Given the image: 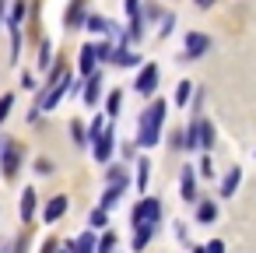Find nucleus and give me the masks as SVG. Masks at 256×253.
Here are the masks:
<instances>
[{
    "mask_svg": "<svg viewBox=\"0 0 256 253\" xmlns=\"http://www.w3.org/2000/svg\"><path fill=\"white\" fill-rule=\"evenodd\" d=\"M84 22V0H70V8H67V15H64V25L67 29H78Z\"/></svg>",
    "mask_w": 256,
    "mask_h": 253,
    "instance_id": "19",
    "label": "nucleus"
},
{
    "mask_svg": "<svg viewBox=\"0 0 256 253\" xmlns=\"http://www.w3.org/2000/svg\"><path fill=\"white\" fill-rule=\"evenodd\" d=\"M193 253H207V249H204V246H193Z\"/></svg>",
    "mask_w": 256,
    "mask_h": 253,
    "instance_id": "42",
    "label": "nucleus"
},
{
    "mask_svg": "<svg viewBox=\"0 0 256 253\" xmlns=\"http://www.w3.org/2000/svg\"><path fill=\"white\" fill-rule=\"evenodd\" d=\"M204 249H207V253H224V242H221V239H210Z\"/></svg>",
    "mask_w": 256,
    "mask_h": 253,
    "instance_id": "33",
    "label": "nucleus"
},
{
    "mask_svg": "<svg viewBox=\"0 0 256 253\" xmlns=\"http://www.w3.org/2000/svg\"><path fill=\"white\" fill-rule=\"evenodd\" d=\"M207 50H210V39L204 32H190L186 36V46H182V60H200Z\"/></svg>",
    "mask_w": 256,
    "mask_h": 253,
    "instance_id": "7",
    "label": "nucleus"
},
{
    "mask_svg": "<svg viewBox=\"0 0 256 253\" xmlns=\"http://www.w3.org/2000/svg\"><path fill=\"white\" fill-rule=\"evenodd\" d=\"M84 29H88L92 36H102V32H109L112 25H109V22H106L102 15H84Z\"/></svg>",
    "mask_w": 256,
    "mask_h": 253,
    "instance_id": "21",
    "label": "nucleus"
},
{
    "mask_svg": "<svg viewBox=\"0 0 256 253\" xmlns=\"http://www.w3.org/2000/svg\"><path fill=\"white\" fill-rule=\"evenodd\" d=\"M88 225H92L95 232H98V228H106V225H109V211H106L102 204H98V207H92V211H88Z\"/></svg>",
    "mask_w": 256,
    "mask_h": 253,
    "instance_id": "24",
    "label": "nucleus"
},
{
    "mask_svg": "<svg viewBox=\"0 0 256 253\" xmlns=\"http://www.w3.org/2000/svg\"><path fill=\"white\" fill-rule=\"evenodd\" d=\"M112 151H116V130H112V127H106V130L92 141V155H95V162H109V158H112Z\"/></svg>",
    "mask_w": 256,
    "mask_h": 253,
    "instance_id": "6",
    "label": "nucleus"
},
{
    "mask_svg": "<svg viewBox=\"0 0 256 253\" xmlns=\"http://www.w3.org/2000/svg\"><path fill=\"white\" fill-rule=\"evenodd\" d=\"M36 172H39V176H53V172H56V165H53L50 158H36Z\"/></svg>",
    "mask_w": 256,
    "mask_h": 253,
    "instance_id": "31",
    "label": "nucleus"
},
{
    "mask_svg": "<svg viewBox=\"0 0 256 253\" xmlns=\"http://www.w3.org/2000/svg\"><path fill=\"white\" fill-rule=\"evenodd\" d=\"M214 137H218V134H214V123H210L207 116H196V148H200V151H210V148H214Z\"/></svg>",
    "mask_w": 256,
    "mask_h": 253,
    "instance_id": "10",
    "label": "nucleus"
},
{
    "mask_svg": "<svg viewBox=\"0 0 256 253\" xmlns=\"http://www.w3.org/2000/svg\"><path fill=\"white\" fill-rule=\"evenodd\" d=\"M81 95H84V102H88V106H98V102H102V74H88V78H84Z\"/></svg>",
    "mask_w": 256,
    "mask_h": 253,
    "instance_id": "13",
    "label": "nucleus"
},
{
    "mask_svg": "<svg viewBox=\"0 0 256 253\" xmlns=\"http://www.w3.org/2000/svg\"><path fill=\"white\" fill-rule=\"evenodd\" d=\"M137 193H148V179H151V162L148 158H137Z\"/></svg>",
    "mask_w": 256,
    "mask_h": 253,
    "instance_id": "20",
    "label": "nucleus"
},
{
    "mask_svg": "<svg viewBox=\"0 0 256 253\" xmlns=\"http://www.w3.org/2000/svg\"><path fill=\"white\" fill-rule=\"evenodd\" d=\"M134 88H137V95H154L158 92V64H140V74H137V81H134Z\"/></svg>",
    "mask_w": 256,
    "mask_h": 253,
    "instance_id": "5",
    "label": "nucleus"
},
{
    "mask_svg": "<svg viewBox=\"0 0 256 253\" xmlns=\"http://www.w3.org/2000/svg\"><path fill=\"white\" fill-rule=\"evenodd\" d=\"M0 253H11V242L4 239V242H0Z\"/></svg>",
    "mask_w": 256,
    "mask_h": 253,
    "instance_id": "38",
    "label": "nucleus"
},
{
    "mask_svg": "<svg viewBox=\"0 0 256 253\" xmlns=\"http://www.w3.org/2000/svg\"><path fill=\"white\" fill-rule=\"evenodd\" d=\"M36 211H39V193H36V186H28L25 193H22V221H36Z\"/></svg>",
    "mask_w": 256,
    "mask_h": 253,
    "instance_id": "15",
    "label": "nucleus"
},
{
    "mask_svg": "<svg viewBox=\"0 0 256 253\" xmlns=\"http://www.w3.org/2000/svg\"><path fill=\"white\" fill-rule=\"evenodd\" d=\"M193 99V81H179V88H176V106H186Z\"/></svg>",
    "mask_w": 256,
    "mask_h": 253,
    "instance_id": "28",
    "label": "nucleus"
},
{
    "mask_svg": "<svg viewBox=\"0 0 256 253\" xmlns=\"http://www.w3.org/2000/svg\"><path fill=\"white\" fill-rule=\"evenodd\" d=\"M42 253H56V242H46V249Z\"/></svg>",
    "mask_w": 256,
    "mask_h": 253,
    "instance_id": "39",
    "label": "nucleus"
},
{
    "mask_svg": "<svg viewBox=\"0 0 256 253\" xmlns=\"http://www.w3.org/2000/svg\"><path fill=\"white\" fill-rule=\"evenodd\" d=\"M238 183H242V169L238 165H232L228 172H224V179H221V190H218V197H235V190H238Z\"/></svg>",
    "mask_w": 256,
    "mask_h": 253,
    "instance_id": "14",
    "label": "nucleus"
},
{
    "mask_svg": "<svg viewBox=\"0 0 256 253\" xmlns=\"http://www.w3.org/2000/svg\"><path fill=\"white\" fill-rule=\"evenodd\" d=\"M109 50H112V43H88V46H81V57H78V71L88 78V74H95V67L102 64V60H109Z\"/></svg>",
    "mask_w": 256,
    "mask_h": 253,
    "instance_id": "3",
    "label": "nucleus"
},
{
    "mask_svg": "<svg viewBox=\"0 0 256 253\" xmlns=\"http://www.w3.org/2000/svg\"><path fill=\"white\" fill-rule=\"evenodd\" d=\"M196 172H200L204 179H210V176H214V165H210V155H207V151H204V158H200V165H196Z\"/></svg>",
    "mask_w": 256,
    "mask_h": 253,
    "instance_id": "32",
    "label": "nucleus"
},
{
    "mask_svg": "<svg viewBox=\"0 0 256 253\" xmlns=\"http://www.w3.org/2000/svg\"><path fill=\"white\" fill-rule=\"evenodd\" d=\"M102 130H106V113L92 116V127H88V144H92V141H95V137H98Z\"/></svg>",
    "mask_w": 256,
    "mask_h": 253,
    "instance_id": "30",
    "label": "nucleus"
},
{
    "mask_svg": "<svg viewBox=\"0 0 256 253\" xmlns=\"http://www.w3.org/2000/svg\"><path fill=\"white\" fill-rule=\"evenodd\" d=\"M109 64H116V67H140V53L130 50L126 43H120V46L109 50Z\"/></svg>",
    "mask_w": 256,
    "mask_h": 253,
    "instance_id": "8",
    "label": "nucleus"
},
{
    "mask_svg": "<svg viewBox=\"0 0 256 253\" xmlns=\"http://www.w3.org/2000/svg\"><path fill=\"white\" fill-rule=\"evenodd\" d=\"M120 109H123V92H109V95H106V116L116 120Z\"/></svg>",
    "mask_w": 256,
    "mask_h": 253,
    "instance_id": "23",
    "label": "nucleus"
},
{
    "mask_svg": "<svg viewBox=\"0 0 256 253\" xmlns=\"http://www.w3.org/2000/svg\"><path fill=\"white\" fill-rule=\"evenodd\" d=\"M53 60H56V57H53V46H50V43H39V71H50Z\"/></svg>",
    "mask_w": 256,
    "mask_h": 253,
    "instance_id": "27",
    "label": "nucleus"
},
{
    "mask_svg": "<svg viewBox=\"0 0 256 253\" xmlns=\"http://www.w3.org/2000/svg\"><path fill=\"white\" fill-rule=\"evenodd\" d=\"M11 249H14V253H25V249H28V239H25V235H22V239H18V242H11Z\"/></svg>",
    "mask_w": 256,
    "mask_h": 253,
    "instance_id": "35",
    "label": "nucleus"
},
{
    "mask_svg": "<svg viewBox=\"0 0 256 253\" xmlns=\"http://www.w3.org/2000/svg\"><path fill=\"white\" fill-rule=\"evenodd\" d=\"M123 8H126V15H130V18H134V15H137V11H140V0H123Z\"/></svg>",
    "mask_w": 256,
    "mask_h": 253,
    "instance_id": "34",
    "label": "nucleus"
},
{
    "mask_svg": "<svg viewBox=\"0 0 256 253\" xmlns=\"http://www.w3.org/2000/svg\"><path fill=\"white\" fill-rule=\"evenodd\" d=\"M22 88H28V92H32V88H39V85H36V78H32V74H25V78H22Z\"/></svg>",
    "mask_w": 256,
    "mask_h": 253,
    "instance_id": "36",
    "label": "nucleus"
},
{
    "mask_svg": "<svg viewBox=\"0 0 256 253\" xmlns=\"http://www.w3.org/2000/svg\"><path fill=\"white\" fill-rule=\"evenodd\" d=\"M165 113H168V102H165V99H154V102L148 106V113L140 116V127H137V144H140V148H154V144H158Z\"/></svg>",
    "mask_w": 256,
    "mask_h": 253,
    "instance_id": "1",
    "label": "nucleus"
},
{
    "mask_svg": "<svg viewBox=\"0 0 256 253\" xmlns=\"http://www.w3.org/2000/svg\"><path fill=\"white\" fill-rule=\"evenodd\" d=\"M70 137H74V144H78V148H88V127H84L81 120H74V123H70Z\"/></svg>",
    "mask_w": 256,
    "mask_h": 253,
    "instance_id": "26",
    "label": "nucleus"
},
{
    "mask_svg": "<svg viewBox=\"0 0 256 253\" xmlns=\"http://www.w3.org/2000/svg\"><path fill=\"white\" fill-rule=\"evenodd\" d=\"M179 193H182L186 204H193L200 197L196 193V165H182V172H179Z\"/></svg>",
    "mask_w": 256,
    "mask_h": 253,
    "instance_id": "9",
    "label": "nucleus"
},
{
    "mask_svg": "<svg viewBox=\"0 0 256 253\" xmlns=\"http://www.w3.org/2000/svg\"><path fill=\"white\" fill-rule=\"evenodd\" d=\"M193 204H196V221H200V225H210V221L218 218V204H214L210 197H204V200L196 197Z\"/></svg>",
    "mask_w": 256,
    "mask_h": 253,
    "instance_id": "16",
    "label": "nucleus"
},
{
    "mask_svg": "<svg viewBox=\"0 0 256 253\" xmlns=\"http://www.w3.org/2000/svg\"><path fill=\"white\" fill-rule=\"evenodd\" d=\"M123 193H126V179H112L109 186H106V193H102V207L106 211H112V207H120V200H123Z\"/></svg>",
    "mask_w": 256,
    "mask_h": 253,
    "instance_id": "11",
    "label": "nucleus"
},
{
    "mask_svg": "<svg viewBox=\"0 0 256 253\" xmlns=\"http://www.w3.org/2000/svg\"><path fill=\"white\" fill-rule=\"evenodd\" d=\"M116 246H120V235L106 228V232L98 235V246H95V253H116Z\"/></svg>",
    "mask_w": 256,
    "mask_h": 253,
    "instance_id": "22",
    "label": "nucleus"
},
{
    "mask_svg": "<svg viewBox=\"0 0 256 253\" xmlns=\"http://www.w3.org/2000/svg\"><path fill=\"white\" fill-rule=\"evenodd\" d=\"M67 207H70V200H67L64 193H56V197H50V204L42 207V221H50V225H53V221H60V218L67 214Z\"/></svg>",
    "mask_w": 256,
    "mask_h": 253,
    "instance_id": "12",
    "label": "nucleus"
},
{
    "mask_svg": "<svg viewBox=\"0 0 256 253\" xmlns=\"http://www.w3.org/2000/svg\"><path fill=\"white\" fill-rule=\"evenodd\" d=\"M56 253H74V246H70V242H67V246H64V249H56Z\"/></svg>",
    "mask_w": 256,
    "mask_h": 253,
    "instance_id": "40",
    "label": "nucleus"
},
{
    "mask_svg": "<svg viewBox=\"0 0 256 253\" xmlns=\"http://www.w3.org/2000/svg\"><path fill=\"white\" fill-rule=\"evenodd\" d=\"M4 15H8V0H0V22H4Z\"/></svg>",
    "mask_w": 256,
    "mask_h": 253,
    "instance_id": "37",
    "label": "nucleus"
},
{
    "mask_svg": "<svg viewBox=\"0 0 256 253\" xmlns=\"http://www.w3.org/2000/svg\"><path fill=\"white\" fill-rule=\"evenodd\" d=\"M11 109H14V95L8 92V95H0V127L8 123V116H11Z\"/></svg>",
    "mask_w": 256,
    "mask_h": 253,
    "instance_id": "29",
    "label": "nucleus"
},
{
    "mask_svg": "<svg viewBox=\"0 0 256 253\" xmlns=\"http://www.w3.org/2000/svg\"><path fill=\"white\" fill-rule=\"evenodd\" d=\"M154 239V225H134V253H144Z\"/></svg>",
    "mask_w": 256,
    "mask_h": 253,
    "instance_id": "17",
    "label": "nucleus"
},
{
    "mask_svg": "<svg viewBox=\"0 0 256 253\" xmlns=\"http://www.w3.org/2000/svg\"><path fill=\"white\" fill-rule=\"evenodd\" d=\"M18 172H22V144L14 137H0V176L11 183L18 179Z\"/></svg>",
    "mask_w": 256,
    "mask_h": 253,
    "instance_id": "2",
    "label": "nucleus"
},
{
    "mask_svg": "<svg viewBox=\"0 0 256 253\" xmlns=\"http://www.w3.org/2000/svg\"><path fill=\"white\" fill-rule=\"evenodd\" d=\"M22 18H25V0H14V4H11V18H8V32L22 29Z\"/></svg>",
    "mask_w": 256,
    "mask_h": 253,
    "instance_id": "25",
    "label": "nucleus"
},
{
    "mask_svg": "<svg viewBox=\"0 0 256 253\" xmlns=\"http://www.w3.org/2000/svg\"><path fill=\"white\" fill-rule=\"evenodd\" d=\"M158 218H162L158 197H140L137 207H134V214H130V225H158Z\"/></svg>",
    "mask_w": 256,
    "mask_h": 253,
    "instance_id": "4",
    "label": "nucleus"
},
{
    "mask_svg": "<svg viewBox=\"0 0 256 253\" xmlns=\"http://www.w3.org/2000/svg\"><path fill=\"white\" fill-rule=\"evenodd\" d=\"M196 4H200V8H210V4H214V0H196Z\"/></svg>",
    "mask_w": 256,
    "mask_h": 253,
    "instance_id": "41",
    "label": "nucleus"
},
{
    "mask_svg": "<svg viewBox=\"0 0 256 253\" xmlns=\"http://www.w3.org/2000/svg\"><path fill=\"white\" fill-rule=\"evenodd\" d=\"M70 246H74V253H95V246H98L95 228H88V232H81L78 239H70Z\"/></svg>",
    "mask_w": 256,
    "mask_h": 253,
    "instance_id": "18",
    "label": "nucleus"
}]
</instances>
